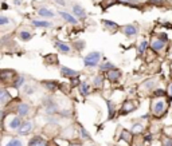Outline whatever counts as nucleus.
I'll return each mask as SVG.
<instances>
[{"label":"nucleus","mask_w":172,"mask_h":146,"mask_svg":"<svg viewBox=\"0 0 172 146\" xmlns=\"http://www.w3.org/2000/svg\"><path fill=\"white\" fill-rule=\"evenodd\" d=\"M147 46H148V43L145 42V40H142V42L140 43V46H138V52H140V54L144 52L145 48H147Z\"/></svg>","instance_id":"obj_28"},{"label":"nucleus","mask_w":172,"mask_h":146,"mask_svg":"<svg viewBox=\"0 0 172 146\" xmlns=\"http://www.w3.org/2000/svg\"><path fill=\"white\" fill-rule=\"evenodd\" d=\"M122 32H124V35L132 38V36L137 35V27H136V25H133V24L124 25V27H122Z\"/></svg>","instance_id":"obj_5"},{"label":"nucleus","mask_w":172,"mask_h":146,"mask_svg":"<svg viewBox=\"0 0 172 146\" xmlns=\"http://www.w3.org/2000/svg\"><path fill=\"white\" fill-rule=\"evenodd\" d=\"M108 107H109V118H113V113H114V110H113V105L110 103V102H108Z\"/></svg>","instance_id":"obj_34"},{"label":"nucleus","mask_w":172,"mask_h":146,"mask_svg":"<svg viewBox=\"0 0 172 146\" xmlns=\"http://www.w3.org/2000/svg\"><path fill=\"white\" fill-rule=\"evenodd\" d=\"M32 24L35 27H51V23L50 21H46V20H32Z\"/></svg>","instance_id":"obj_18"},{"label":"nucleus","mask_w":172,"mask_h":146,"mask_svg":"<svg viewBox=\"0 0 172 146\" xmlns=\"http://www.w3.org/2000/svg\"><path fill=\"white\" fill-rule=\"evenodd\" d=\"M142 130H144V127L141 123H134L132 126V133H142Z\"/></svg>","instance_id":"obj_23"},{"label":"nucleus","mask_w":172,"mask_h":146,"mask_svg":"<svg viewBox=\"0 0 172 146\" xmlns=\"http://www.w3.org/2000/svg\"><path fill=\"white\" fill-rule=\"evenodd\" d=\"M4 146H23V142H22L19 138H11Z\"/></svg>","instance_id":"obj_19"},{"label":"nucleus","mask_w":172,"mask_h":146,"mask_svg":"<svg viewBox=\"0 0 172 146\" xmlns=\"http://www.w3.org/2000/svg\"><path fill=\"white\" fill-rule=\"evenodd\" d=\"M163 146H172V138H164Z\"/></svg>","instance_id":"obj_32"},{"label":"nucleus","mask_w":172,"mask_h":146,"mask_svg":"<svg viewBox=\"0 0 172 146\" xmlns=\"http://www.w3.org/2000/svg\"><path fill=\"white\" fill-rule=\"evenodd\" d=\"M11 99V95L8 94V91L6 89H2L0 90V102H2V105H6V102Z\"/></svg>","instance_id":"obj_15"},{"label":"nucleus","mask_w":172,"mask_h":146,"mask_svg":"<svg viewBox=\"0 0 172 146\" xmlns=\"http://www.w3.org/2000/svg\"><path fill=\"white\" fill-rule=\"evenodd\" d=\"M79 130H81V134H82V137L85 138V140H90V134L87 133V131H86L85 129H83L82 126H79Z\"/></svg>","instance_id":"obj_29"},{"label":"nucleus","mask_w":172,"mask_h":146,"mask_svg":"<svg viewBox=\"0 0 172 146\" xmlns=\"http://www.w3.org/2000/svg\"><path fill=\"white\" fill-rule=\"evenodd\" d=\"M19 38H20L23 42H27V40H30V39L32 38V35H31L28 31H20V32H19Z\"/></svg>","instance_id":"obj_21"},{"label":"nucleus","mask_w":172,"mask_h":146,"mask_svg":"<svg viewBox=\"0 0 172 146\" xmlns=\"http://www.w3.org/2000/svg\"><path fill=\"white\" fill-rule=\"evenodd\" d=\"M23 85H24V76H18L16 82L14 83V87H15V89H19V87Z\"/></svg>","instance_id":"obj_24"},{"label":"nucleus","mask_w":172,"mask_h":146,"mask_svg":"<svg viewBox=\"0 0 172 146\" xmlns=\"http://www.w3.org/2000/svg\"><path fill=\"white\" fill-rule=\"evenodd\" d=\"M45 110H46L47 114H57V113H58V106H57L55 102H53L51 99H49L45 103Z\"/></svg>","instance_id":"obj_4"},{"label":"nucleus","mask_w":172,"mask_h":146,"mask_svg":"<svg viewBox=\"0 0 172 146\" xmlns=\"http://www.w3.org/2000/svg\"><path fill=\"white\" fill-rule=\"evenodd\" d=\"M59 15L63 17V19L66 21H69V23H71V24H77V19L74 16H71L70 13H67V12H65V11H59Z\"/></svg>","instance_id":"obj_13"},{"label":"nucleus","mask_w":172,"mask_h":146,"mask_svg":"<svg viewBox=\"0 0 172 146\" xmlns=\"http://www.w3.org/2000/svg\"><path fill=\"white\" fill-rule=\"evenodd\" d=\"M28 113H30V106L27 103H20L18 106V114H19V117H26Z\"/></svg>","instance_id":"obj_10"},{"label":"nucleus","mask_w":172,"mask_h":146,"mask_svg":"<svg viewBox=\"0 0 172 146\" xmlns=\"http://www.w3.org/2000/svg\"><path fill=\"white\" fill-rule=\"evenodd\" d=\"M73 13L78 17H85L86 16V11L82 8L79 4H74L73 6Z\"/></svg>","instance_id":"obj_11"},{"label":"nucleus","mask_w":172,"mask_h":146,"mask_svg":"<svg viewBox=\"0 0 172 146\" xmlns=\"http://www.w3.org/2000/svg\"><path fill=\"white\" fill-rule=\"evenodd\" d=\"M164 46H166V42L160 40V39H156V40L152 42V48L155 51H162L164 48Z\"/></svg>","instance_id":"obj_14"},{"label":"nucleus","mask_w":172,"mask_h":146,"mask_svg":"<svg viewBox=\"0 0 172 146\" xmlns=\"http://www.w3.org/2000/svg\"><path fill=\"white\" fill-rule=\"evenodd\" d=\"M168 95H170L172 98V83L170 85V87H168Z\"/></svg>","instance_id":"obj_37"},{"label":"nucleus","mask_w":172,"mask_h":146,"mask_svg":"<svg viewBox=\"0 0 172 146\" xmlns=\"http://www.w3.org/2000/svg\"><path fill=\"white\" fill-rule=\"evenodd\" d=\"M55 47L61 51V52H63V54H70V52H71V47L69 46L67 43H65V42L57 40V42H55Z\"/></svg>","instance_id":"obj_8"},{"label":"nucleus","mask_w":172,"mask_h":146,"mask_svg":"<svg viewBox=\"0 0 172 146\" xmlns=\"http://www.w3.org/2000/svg\"><path fill=\"white\" fill-rule=\"evenodd\" d=\"M22 123H23V122H22L20 117H14V119L10 122V129L11 130H18L20 127Z\"/></svg>","instance_id":"obj_12"},{"label":"nucleus","mask_w":172,"mask_h":146,"mask_svg":"<svg viewBox=\"0 0 172 146\" xmlns=\"http://www.w3.org/2000/svg\"><path fill=\"white\" fill-rule=\"evenodd\" d=\"M166 109H167V103L164 101L162 99H157L153 102V106H152V111H153V114L155 115H162L164 111H166Z\"/></svg>","instance_id":"obj_2"},{"label":"nucleus","mask_w":172,"mask_h":146,"mask_svg":"<svg viewBox=\"0 0 172 146\" xmlns=\"http://www.w3.org/2000/svg\"><path fill=\"white\" fill-rule=\"evenodd\" d=\"M100 68L101 70H104V71H110V70H114V64L110 63V62H105V63H102L100 64Z\"/></svg>","instance_id":"obj_20"},{"label":"nucleus","mask_w":172,"mask_h":146,"mask_svg":"<svg viewBox=\"0 0 172 146\" xmlns=\"http://www.w3.org/2000/svg\"><path fill=\"white\" fill-rule=\"evenodd\" d=\"M24 90H26V93H27V94H32L35 89H34L32 86H30V85H26V86H24Z\"/></svg>","instance_id":"obj_31"},{"label":"nucleus","mask_w":172,"mask_h":146,"mask_svg":"<svg viewBox=\"0 0 172 146\" xmlns=\"http://www.w3.org/2000/svg\"><path fill=\"white\" fill-rule=\"evenodd\" d=\"M93 85L96 86V87H102V85H104V78H102L101 75L94 76V79H93Z\"/></svg>","instance_id":"obj_22"},{"label":"nucleus","mask_w":172,"mask_h":146,"mask_svg":"<svg viewBox=\"0 0 172 146\" xmlns=\"http://www.w3.org/2000/svg\"><path fill=\"white\" fill-rule=\"evenodd\" d=\"M79 91H81V94L82 95H87V94H89V91H90V86L87 85L86 82H81L79 83Z\"/></svg>","instance_id":"obj_17"},{"label":"nucleus","mask_w":172,"mask_h":146,"mask_svg":"<svg viewBox=\"0 0 172 146\" xmlns=\"http://www.w3.org/2000/svg\"><path fill=\"white\" fill-rule=\"evenodd\" d=\"M104 24L106 25V27L112 28V30H116V28H118V25H117L116 23H113V21H110V20H104Z\"/></svg>","instance_id":"obj_26"},{"label":"nucleus","mask_w":172,"mask_h":146,"mask_svg":"<svg viewBox=\"0 0 172 146\" xmlns=\"http://www.w3.org/2000/svg\"><path fill=\"white\" fill-rule=\"evenodd\" d=\"M54 2H57L58 4H61V6H66V2H65V0H54Z\"/></svg>","instance_id":"obj_36"},{"label":"nucleus","mask_w":172,"mask_h":146,"mask_svg":"<svg viewBox=\"0 0 172 146\" xmlns=\"http://www.w3.org/2000/svg\"><path fill=\"white\" fill-rule=\"evenodd\" d=\"M100 59H101V52H98V51H93V52H90L89 55L85 56L83 63H85L86 67H97Z\"/></svg>","instance_id":"obj_1"},{"label":"nucleus","mask_w":172,"mask_h":146,"mask_svg":"<svg viewBox=\"0 0 172 146\" xmlns=\"http://www.w3.org/2000/svg\"><path fill=\"white\" fill-rule=\"evenodd\" d=\"M70 146H81V145H78V144H75V145H70Z\"/></svg>","instance_id":"obj_39"},{"label":"nucleus","mask_w":172,"mask_h":146,"mask_svg":"<svg viewBox=\"0 0 172 146\" xmlns=\"http://www.w3.org/2000/svg\"><path fill=\"white\" fill-rule=\"evenodd\" d=\"M61 74L63 76H69V78H77L81 72L75 71V70H71V68H69V67H62L61 68Z\"/></svg>","instance_id":"obj_7"},{"label":"nucleus","mask_w":172,"mask_h":146,"mask_svg":"<svg viewBox=\"0 0 172 146\" xmlns=\"http://www.w3.org/2000/svg\"><path fill=\"white\" fill-rule=\"evenodd\" d=\"M10 23V19L7 16H0V25H6V24H8Z\"/></svg>","instance_id":"obj_30"},{"label":"nucleus","mask_w":172,"mask_h":146,"mask_svg":"<svg viewBox=\"0 0 172 146\" xmlns=\"http://www.w3.org/2000/svg\"><path fill=\"white\" fill-rule=\"evenodd\" d=\"M38 13L43 17H54V12L50 11L49 8H39L38 10Z\"/></svg>","instance_id":"obj_16"},{"label":"nucleus","mask_w":172,"mask_h":146,"mask_svg":"<svg viewBox=\"0 0 172 146\" xmlns=\"http://www.w3.org/2000/svg\"><path fill=\"white\" fill-rule=\"evenodd\" d=\"M121 137H122V140H125L126 142H130V140H132V136L129 134V131H126V130H124L121 133Z\"/></svg>","instance_id":"obj_27"},{"label":"nucleus","mask_w":172,"mask_h":146,"mask_svg":"<svg viewBox=\"0 0 172 146\" xmlns=\"http://www.w3.org/2000/svg\"><path fill=\"white\" fill-rule=\"evenodd\" d=\"M91 146H96V145H91Z\"/></svg>","instance_id":"obj_40"},{"label":"nucleus","mask_w":172,"mask_h":146,"mask_svg":"<svg viewBox=\"0 0 172 146\" xmlns=\"http://www.w3.org/2000/svg\"><path fill=\"white\" fill-rule=\"evenodd\" d=\"M164 95V91L163 90H156L155 91V97H163Z\"/></svg>","instance_id":"obj_35"},{"label":"nucleus","mask_w":172,"mask_h":146,"mask_svg":"<svg viewBox=\"0 0 172 146\" xmlns=\"http://www.w3.org/2000/svg\"><path fill=\"white\" fill-rule=\"evenodd\" d=\"M120 2H124V3H126L128 4V3H132V0H120Z\"/></svg>","instance_id":"obj_38"},{"label":"nucleus","mask_w":172,"mask_h":146,"mask_svg":"<svg viewBox=\"0 0 172 146\" xmlns=\"http://www.w3.org/2000/svg\"><path fill=\"white\" fill-rule=\"evenodd\" d=\"M164 2H166V0H149V3H151V4H155V6H162V4H164Z\"/></svg>","instance_id":"obj_33"},{"label":"nucleus","mask_w":172,"mask_h":146,"mask_svg":"<svg viewBox=\"0 0 172 146\" xmlns=\"http://www.w3.org/2000/svg\"><path fill=\"white\" fill-rule=\"evenodd\" d=\"M136 107H137V106H136V102H133V101L125 102V103H124V106H122V114H126V113L133 111Z\"/></svg>","instance_id":"obj_9"},{"label":"nucleus","mask_w":172,"mask_h":146,"mask_svg":"<svg viewBox=\"0 0 172 146\" xmlns=\"http://www.w3.org/2000/svg\"><path fill=\"white\" fill-rule=\"evenodd\" d=\"M43 85H45L47 89L51 90V91H54V90L57 89V82H45Z\"/></svg>","instance_id":"obj_25"},{"label":"nucleus","mask_w":172,"mask_h":146,"mask_svg":"<svg viewBox=\"0 0 172 146\" xmlns=\"http://www.w3.org/2000/svg\"><path fill=\"white\" fill-rule=\"evenodd\" d=\"M106 78H108V81H110V82H117L120 78H121V71L117 70V68L108 71L106 72Z\"/></svg>","instance_id":"obj_6"},{"label":"nucleus","mask_w":172,"mask_h":146,"mask_svg":"<svg viewBox=\"0 0 172 146\" xmlns=\"http://www.w3.org/2000/svg\"><path fill=\"white\" fill-rule=\"evenodd\" d=\"M34 129V122L31 121H26L20 125V127L18 129V133L20 134V136H26V134H28L30 131Z\"/></svg>","instance_id":"obj_3"}]
</instances>
